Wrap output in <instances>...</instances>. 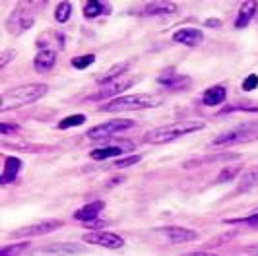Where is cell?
Returning a JSON list of instances; mask_svg holds the SVG:
<instances>
[{
  "instance_id": "cell-1",
  "label": "cell",
  "mask_w": 258,
  "mask_h": 256,
  "mask_svg": "<svg viewBox=\"0 0 258 256\" xmlns=\"http://www.w3.org/2000/svg\"><path fill=\"white\" fill-rule=\"evenodd\" d=\"M49 88L45 84H26V86H18V88H10L2 93L0 99V111H12V109H20L24 105H31V103L39 101L41 97L47 95Z\"/></svg>"
},
{
  "instance_id": "cell-2",
  "label": "cell",
  "mask_w": 258,
  "mask_h": 256,
  "mask_svg": "<svg viewBox=\"0 0 258 256\" xmlns=\"http://www.w3.org/2000/svg\"><path fill=\"white\" fill-rule=\"evenodd\" d=\"M163 103L161 95L155 93H132V95H120L113 101H107L99 107L101 113H118V111H144L154 109Z\"/></svg>"
},
{
  "instance_id": "cell-3",
  "label": "cell",
  "mask_w": 258,
  "mask_h": 256,
  "mask_svg": "<svg viewBox=\"0 0 258 256\" xmlns=\"http://www.w3.org/2000/svg\"><path fill=\"white\" fill-rule=\"evenodd\" d=\"M206 124L200 122V120H190V122H173V124H165V126H157L150 132L144 134L142 140L146 144H167V142H175L186 136V134H192L198 130H204Z\"/></svg>"
},
{
  "instance_id": "cell-4",
  "label": "cell",
  "mask_w": 258,
  "mask_h": 256,
  "mask_svg": "<svg viewBox=\"0 0 258 256\" xmlns=\"http://www.w3.org/2000/svg\"><path fill=\"white\" fill-rule=\"evenodd\" d=\"M136 82H138V80H136V78H132V76L118 78V80H115V82H111V84L103 86L97 93L90 95V97H88V101H103V99L113 101V99H116V97H120L118 93H124L126 90H130Z\"/></svg>"
},
{
  "instance_id": "cell-5",
  "label": "cell",
  "mask_w": 258,
  "mask_h": 256,
  "mask_svg": "<svg viewBox=\"0 0 258 256\" xmlns=\"http://www.w3.org/2000/svg\"><path fill=\"white\" fill-rule=\"evenodd\" d=\"M62 227V221L58 219H47V221H37V223H31V225H24V227H18L10 233L12 239H27V237H41V235H47L52 231L60 229Z\"/></svg>"
},
{
  "instance_id": "cell-6",
  "label": "cell",
  "mask_w": 258,
  "mask_h": 256,
  "mask_svg": "<svg viewBox=\"0 0 258 256\" xmlns=\"http://www.w3.org/2000/svg\"><path fill=\"white\" fill-rule=\"evenodd\" d=\"M130 126H134V120H130V118H113L109 122H101L97 126L90 128L86 136L91 138V140H105V138L113 136L120 130H126Z\"/></svg>"
},
{
  "instance_id": "cell-7",
  "label": "cell",
  "mask_w": 258,
  "mask_h": 256,
  "mask_svg": "<svg viewBox=\"0 0 258 256\" xmlns=\"http://www.w3.org/2000/svg\"><path fill=\"white\" fill-rule=\"evenodd\" d=\"M155 237H161L165 243H190L198 239V233L186 227H179V225H167V227H157L154 229Z\"/></svg>"
},
{
  "instance_id": "cell-8",
  "label": "cell",
  "mask_w": 258,
  "mask_h": 256,
  "mask_svg": "<svg viewBox=\"0 0 258 256\" xmlns=\"http://www.w3.org/2000/svg\"><path fill=\"white\" fill-rule=\"evenodd\" d=\"M258 138L256 128H235L229 132H223L220 136H216L212 140V146H233V144H245V142H252Z\"/></svg>"
},
{
  "instance_id": "cell-9",
  "label": "cell",
  "mask_w": 258,
  "mask_h": 256,
  "mask_svg": "<svg viewBox=\"0 0 258 256\" xmlns=\"http://www.w3.org/2000/svg\"><path fill=\"white\" fill-rule=\"evenodd\" d=\"M84 243L95 244V246H103L109 250H116V248H122L124 246V239L116 233L111 231H93V233H86L84 237Z\"/></svg>"
},
{
  "instance_id": "cell-10",
  "label": "cell",
  "mask_w": 258,
  "mask_h": 256,
  "mask_svg": "<svg viewBox=\"0 0 258 256\" xmlns=\"http://www.w3.org/2000/svg\"><path fill=\"white\" fill-rule=\"evenodd\" d=\"M35 24V20H33V14L27 12L26 8H16L12 12V16L8 18V29L12 31V33H24L26 29Z\"/></svg>"
},
{
  "instance_id": "cell-11",
  "label": "cell",
  "mask_w": 258,
  "mask_h": 256,
  "mask_svg": "<svg viewBox=\"0 0 258 256\" xmlns=\"http://www.w3.org/2000/svg\"><path fill=\"white\" fill-rule=\"evenodd\" d=\"M103 208H105L103 200L90 202V204L78 208L76 212H74V219H76V221H82V223L86 225V223H90V221H95V218H97V216L103 212Z\"/></svg>"
},
{
  "instance_id": "cell-12",
  "label": "cell",
  "mask_w": 258,
  "mask_h": 256,
  "mask_svg": "<svg viewBox=\"0 0 258 256\" xmlns=\"http://www.w3.org/2000/svg\"><path fill=\"white\" fill-rule=\"evenodd\" d=\"M202 39H204V33L196 27H182V29L173 33V41L186 45V47H196L198 43H202Z\"/></svg>"
},
{
  "instance_id": "cell-13",
  "label": "cell",
  "mask_w": 258,
  "mask_h": 256,
  "mask_svg": "<svg viewBox=\"0 0 258 256\" xmlns=\"http://www.w3.org/2000/svg\"><path fill=\"white\" fill-rule=\"evenodd\" d=\"M56 64V52L52 49H41L33 58V68L37 70L39 74H47L51 72Z\"/></svg>"
},
{
  "instance_id": "cell-14",
  "label": "cell",
  "mask_w": 258,
  "mask_h": 256,
  "mask_svg": "<svg viewBox=\"0 0 258 256\" xmlns=\"http://www.w3.org/2000/svg\"><path fill=\"white\" fill-rule=\"evenodd\" d=\"M132 150H134V144L122 142V144H118V146H109V148L93 150L90 155H91V159H95V161H103V159L115 157V155H122L124 152H132Z\"/></svg>"
},
{
  "instance_id": "cell-15",
  "label": "cell",
  "mask_w": 258,
  "mask_h": 256,
  "mask_svg": "<svg viewBox=\"0 0 258 256\" xmlns=\"http://www.w3.org/2000/svg\"><path fill=\"white\" fill-rule=\"evenodd\" d=\"M20 169H22V159L20 157H6L4 159V171H2V177H0V184L6 186L10 184L12 180H16V177L20 175Z\"/></svg>"
},
{
  "instance_id": "cell-16",
  "label": "cell",
  "mask_w": 258,
  "mask_h": 256,
  "mask_svg": "<svg viewBox=\"0 0 258 256\" xmlns=\"http://www.w3.org/2000/svg\"><path fill=\"white\" fill-rule=\"evenodd\" d=\"M80 244L76 243H54L49 246H43L41 254L43 256H68V254H76L80 252Z\"/></svg>"
},
{
  "instance_id": "cell-17",
  "label": "cell",
  "mask_w": 258,
  "mask_h": 256,
  "mask_svg": "<svg viewBox=\"0 0 258 256\" xmlns=\"http://www.w3.org/2000/svg\"><path fill=\"white\" fill-rule=\"evenodd\" d=\"M175 12H177V4L167 2V0H154L144 6V14H148V16H169Z\"/></svg>"
},
{
  "instance_id": "cell-18",
  "label": "cell",
  "mask_w": 258,
  "mask_h": 256,
  "mask_svg": "<svg viewBox=\"0 0 258 256\" xmlns=\"http://www.w3.org/2000/svg\"><path fill=\"white\" fill-rule=\"evenodd\" d=\"M225 97H227V90L223 86H212L202 93V103L206 107H218L225 101Z\"/></svg>"
},
{
  "instance_id": "cell-19",
  "label": "cell",
  "mask_w": 258,
  "mask_h": 256,
  "mask_svg": "<svg viewBox=\"0 0 258 256\" xmlns=\"http://www.w3.org/2000/svg\"><path fill=\"white\" fill-rule=\"evenodd\" d=\"M157 82H159L161 86L169 88V90H182V88H186V86L190 84L188 78L175 74V70H169V72H165V74H161Z\"/></svg>"
},
{
  "instance_id": "cell-20",
  "label": "cell",
  "mask_w": 258,
  "mask_h": 256,
  "mask_svg": "<svg viewBox=\"0 0 258 256\" xmlns=\"http://www.w3.org/2000/svg\"><path fill=\"white\" fill-rule=\"evenodd\" d=\"M258 4L256 2H243L241 4V8H239V16H237V20H235V27L237 29H243V27H246L248 24H250V20H252V16H254V12H256Z\"/></svg>"
},
{
  "instance_id": "cell-21",
  "label": "cell",
  "mask_w": 258,
  "mask_h": 256,
  "mask_svg": "<svg viewBox=\"0 0 258 256\" xmlns=\"http://www.w3.org/2000/svg\"><path fill=\"white\" fill-rule=\"evenodd\" d=\"M130 68L128 62H120V64H115L113 68H109L107 72H103L101 76L97 78V84L99 86H107V84H111V82H115L118 78H124L126 74V70Z\"/></svg>"
},
{
  "instance_id": "cell-22",
  "label": "cell",
  "mask_w": 258,
  "mask_h": 256,
  "mask_svg": "<svg viewBox=\"0 0 258 256\" xmlns=\"http://www.w3.org/2000/svg\"><path fill=\"white\" fill-rule=\"evenodd\" d=\"M258 186V167H252V169H248L245 171V175L241 177L239 180V184H237V192H250L254 190Z\"/></svg>"
},
{
  "instance_id": "cell-23",
  "label": "cell",
  "mask_w": 258,
  "mask_h": 256,
  "mask_svg": "<svg viewBox=\"0 0 258 256\" xmlns=\"http://www.w3.org/2000/svg\"><path fill=\"white\" fill-rule=\"evenodd\" d=\"M109 10H111V8L103 6L99 0H90V2L84 6V16H86L88 20H93V18L101 16V12H109Z\"/></svg>"
},
{
  "instance_id": "cell-24",
  "label": "cell",
  "mask_w": 258,
  "mask_h": 256,
  "mask_svg": "<svg viewBox=\"0 0 258 256\" xmlns=\"http://www.w3.org/2000/svg\"><path fill=\"white\" fill-rule=\"evenodd\" d=\"M70 14H72V4H70V2H60V4L54 8V22L66 24V22L70 20Z\"/></svg>"
},
{
  "instance_id": "cell-25",
  "label": "cell",
  "mask_w": 258,
  "mask_h": 256,
  "mask_svg": "<svg viewBox=\"0 0 258 256\" xmlns=\"http://www.w3.org/2000/svg\"><path fill=\"white\" fill-rule=\"evenodd\" d=\"M84 122H86V115H70V116H66V118H62V120L56 124V128H58V130H68V128L80 126V124H84Z\"/></svg>"
},
{
  "instance_id": "cell-26",
  "label": "cell",
  "mask_w": 258,
  "mask_h": 256,
  "mask_svg": "<svg viewBox=\"0 0 258 256\" xmlns=\"http://www.w3.org/2000/svg\"><path fill=\"white\" fill-rule=\"evenodd\" d=\"M91 62H95V54H82V56H74L72 58V66L76 70H86Z\"/></svg>"
},
{
  "instance_id": "cell-27",
  "label": "cell",
  "mask_w": 258,
  "mask_h": 256,
  "mask_svg": "<svg viewBox=\"0 0 258 256\" xmlns=\"http://www.w3.org/2000/svg\"><path fill=\"white\" fill-rule=\"evenodd\" d=\"M138 161H142V155H130V157H122V159H116L115 167L116 169H126V167L136 165Z\"/></svg>"
},
{
  "instance_id": "cell-28",
  "label": "cell",
  "mask_w": 258,
  "mask_h": 256,
  "mask_svg": "<svg viewBox=\"0 0 258 256\" xmlns=\"http://www.w3.org/2000/svg\"><path fill=\"white\" fill-rule=\"evenodd\" d=\"M27 248V243H20V244H10V246H4L0 250V256H16L20 252H24Z\"/></svg>"
},
{
  "instance_id": "cell-29",
  "label": "cell",
  "mask_w": 258,
  "mask_h": 256,
  "mask_svg": "<svg viewBox=\"0 0 258 256\" xmlns=\"http://www.w3.org/2000/svg\"><path fill=\"white\" fill-rule=\"evenodd\" d=\"M239 171H241V167H227V169H223L220 173V177L218 180L220 182H227V180H233L237 175H239Z\"/></svg>"
},
{
  "instance_id": "cell-30",
  "label": "cell",
  "mask_w": 258,
  "mask_h": 256,
  "mask_svg": "<svg viewBox=\"0 0 258 256\" xmlns=\"http://www.w3.org/2000/svg\"><path fill=\"white\" fill-rule=\"evenodd\" d=\"M225 223H245V225H258V212H256V214H250V216H245V218L227 219Z\"/></svg>"
},
{
  "instance_id": "cell-31",
  "label": "cell",
  "mask_w": 258,
  "mask_h": 256,
  "mask_svg": "<svg viewBox=\"0 0 258 256\" xmlns=\"http://www.w3.org/2000/svg\"><path fill=\"white\" fill-rule=\"evenodd\" d=\"M237 111H246V113H258V107H241V105H229V107H225V109H221V113L225 115V113H237Z\"/></svg>"
},
{
  "instance_id": "cell-32",
  "label": "cell",
  "mask_w": 258,
  "mask_h": 256,
  "mask_svg": "<svg viewBox=\"0 0 258 256\" xmlns=\"http://www.w3.org/2000/svg\"><path fill=\"white\" fill-rule=\"evenodd\" d=\"M258 88V76L256 74H250L243 80V91H254Z\"/></svg>"
},
{
  "instance_id": "cell-33",
  "label": "cell",
  "mask_w": 258,
  "mask_h": 256,
  "mask_svg": "<svg viewBox=\"0 0 258 256\" xmlns=\"http://www.w3.org/2000/svg\"><path fill=\"white\" fill-rule=\"evenodd\" d=\"M14 56H16V51H12V49H4L2 54H0V68H6L8 62L12 60Z\"/></svg>"
},
{
  "instance_id": "cell-34",
  "label": "cell",
  "mask_w": 258,
  "mask_h": 256,
  "mask_svg": "<svg viewBox=\"0 0 258 256\" xmlns=\"http://www.w3.org/2000/svg\"><path fill=\"white\" fill-rule=\"evenodd\" d=\"M20 126L18 124H12V122H0V134L2 136H8L10 132H18Z\"/></svg>"
},
{
  "instance_id": "cell-35",
  "label": "cell",
  "mask_w": 258,
  "mask_h": 256,
  "mask_svg": "<svg viewBox=\"0 0 258 256\" xmlns=\"http://www.w3.org/2000/svg\"><path fill=\"white\" fill-rule=\"evenodd\" d=\"M86 227H93V231L97 229V227H103V221H90V223H86Z\"/></svg>"
},
{
  "instance_id": "cell-36",
  "label": "cell",
  "mask_w": 258,
  "mask_h": 256,
  "mask_svg": "<svg viewBox=\"0 0 258 256\" xmlns=\"http://www.w3.org/2000/svg\"><path fill=\"white\" fill-rule=\"evenodd\" d=\"M206 26L208 27H220L221 22H220V20H206Z\"/></svg>"
},
{
  "instance_id": "cell-37",
  "label": "cell",
  "mask_w": 258,
  "mask_h": 256,
  "mask_svg": "<svg viewBox=\"0 0 258 256\" xmlns=\"http://www.w3.org/2000/svg\"><path fill=\"white\" fill-rule=\"evenodd\" d=\"M184 256H218V254H212V252H190V254H184Z\"/></svg>"
},
{
  "instance_id": "cell-38",
  "label": "cell",
  "mask_w": 258,
  "mask_h": 256,
  "mask_svg": "<svg viewBox=\"0 0 258 256\" xmlns=\"http://www.w3.org/2000/svg\"><path fill=\"white\" fill-rule=\"evenodd\" d=\"M254 124H258V122H254Z\"/></svg>"
}]
</instances>
